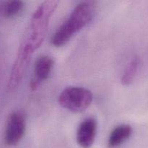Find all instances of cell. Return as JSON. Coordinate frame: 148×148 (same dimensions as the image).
<instances>
[{
	"label": "cell",
	"instance_id": "5",
	"mask_svg": "<svg viewBox=\"0 0 148 148\" xmlns=\"http://www.w3.org/2000/svg\"><path fill=\"white\" fill-rule=\"evenodd\" d=\"M33 53L21 45L17 56L13 64L12 72L9 78L7 88L9 91L15 89L21 82L26 69L29 64Z\"/></svg>",
	"mask_w": 148,
	"mask_h": 148
},
{
	"label": "cell",
	"instance_id": "9",
	"mask_svg": "<svg viewBox=\"0 0 148 148\" xmlns=\"http://www.w3.org/2000/svg\"><path fill=\"white\" fill-rule=\"evenodd\" d=\"M141 66V60L139 57H134L131 62L129 63L126 68L124 73L121 78L122 85L127 86L130 85L134 81L137 76L138 71Z\"/></svg>",
	"mask_w": 148,
	"mask_h": 148
},
{
	"label": "cell",
	"instance_id": "7",
	"mask_svg": "<svg viewBox=\"0 0 148 148\" xmlns=\"http://www.w3.org/2000/svg\"><path fill=\"white\" fill-rule=\"evenodd\" d=\"M53 63V60L49 56H41L37 59L35 64V77L30 83V88L32 90H36L40 84L49 77Z\"/></svg>",
	"mask_w": 148,
	"mask_h": 148
},
{
	"label": "cell",
	"instance_id": "1",
	"mask_svg": "<svg viewBox=\"0 0 148 148\" xmlns=\"http://www.w3.org/2000/svg\"><path fill=\"white\" fill-rule=\"evenodd\" d=\"M95 4L82 1L75 7L69 18L59 27L52 38L55 46H63L83 27L89 24L95 15Z\"/></svg>",
	"mask_w": 148,
	"mask_h": 148
},
{
	"label": "cell",
	"instance_id": "10",
	"mask_svg": "<svg viewBox=\"0 0 148 148\" xmlns=\"http://www.w3.org/2000/svg\"><path fill=\"white\" fill-rule=\"evenodd\" d=\"M24 3L22 1H10L4 4L2 12L7 17H14L23 10Z\"/></svg>",
	"mask_w": 148,
	"mask_h": 148
},
{
	"label": "cell",
	"instance_id": "8",
	"mask_svg": "<svg viewBox=\"0 0 148 148\" xmlns=\"http://www.w3.org/2000/svg\"><path fill=\"white\" fill-rule=\"evenodd\" d=\"M132 134V128L128 124L118 126L111 132L108 138V145L110 148L116 147L127 141Z\"/></svg>",
	"mask_w": 148,
	"mask_h": 148
},
{
	"label": "cell",
	"instance_id": "3",
	"mask_svg": "<svg viewBox=\"0 0 148 148\" xmlns=\"http://www.w3.org/2000/svg\"><path fill=\"white\" fill-rule=\"evenodd\" d=\"M92 94L89 90L79 87H70L64 90L59 97L63 108L72 112H82L90 106Z\"/></svg>",
	"mask_w": 148,
	"mask_h": 148
},
{
	"label": "cell",
	"instance_id": "6",
	"mask_svg": "<svg viewBox=\"0 0 148 148\" xmlns=\"http://www.w3.org/2000/svg\"><path fill=\"white\" fill-rule=\"evenodd\" d=\"M97 134V121L93 118L84 120L77 132V142L82 148H90L95 141Z\"/></svg>",
	"mask_w": 148,
	"mask_h": 148
},
{
	"label": "cell",
	"instance_id": "4",
	"mask_svg": "<svg viewBox=\"0 0 148 148\" xmlns=\"http://www.w3.org/2000/svg\"><path fill=\"white\" fill-rule=\"evenodd\" d=\"M26 119L22 111L10 114L5 130V143L9 146H15L21 141L25 132Z\"/></svg>",
	"mask_w": 148,
	"mask_h": 148
},
{
	"label": "cell",
	"instance_id": "2",
	"mask_svg": "<svg viewBox=\"0 0 148 148\" xmlns=\"http://www.w3.org/2000/svg\"><path fill=\"white\" fill-rule=\"evenodd\" d=\"M59 3V1L56 0L43 1L33 13L27 38L22 43L33 53L43 43L47 33L50 19Z\"/></svg>",
	"mask_w": 148,
	"mask_h": 148
}]
</instances>
